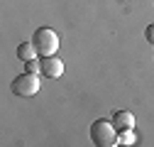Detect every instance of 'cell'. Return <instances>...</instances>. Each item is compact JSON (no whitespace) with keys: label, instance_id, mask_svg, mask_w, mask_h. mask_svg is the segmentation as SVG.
<instances>
[{"label":"cell","instance_id":"cell-1","mask_svg":"<svg viewBox=\"0 0 154 147\" xmlns=\"http://www.w3.org/2000/svg\"><path fill=\"white\" fill-rule=\"evenodd\" d=\"M91 140L93 145H98V147H115V145H120L118 142V127L112 125V120H95L91 125Z\"/></svg>","mask_w":154,"mask_h":147},{"label":"cell","instance_id":"cell-2","mask_svg":"<svg viewBox=\"0 0 154 147\" xmlns=\"http://www.w3.org/2000/svg\"><path fill=\"white\" fill-rule=\"evenodd\" d=\"M32 44L37 49V54H42V57H54L56 49H59V34L49 27H39L34 30L32 34Z\"/></svg>","mask_w":154,"mask_h":147},{"label":"cell","instance_id":"cell-3","mask_svg":"<svg viewBox=\"0 0 154 147\" xmlns=\"http://www.w3.org/2000/svg\"><path fill=\"white\" fill-rule=\"evenodd\" d=\"M39 79H37V74H20V76H15L10 88H12V93L15 96H20V98H32L37 91H39Z\"/></svg>","mask_w":154,"mask_h":147},{"label":"cell","instance_id":"cell-4","mask_svg":"<svg viewBox=\"0 0 154 147\" xmlns=\"http://www.w3.org/2000/svg\"><path fill=\"white\" fill-rule=\"evenodd\" d=\"M39 64H42V74L47 79H59L64 74V64H61V59H56V54L54 57H42Z\"/></svg>","mask_w":154,"mask_h":147},{"label":"cell","instance_id":"cell-5","mask_svg":"<svg viewBox=\"0 0 154 147\" xmlns=\"http://www.w3.org/2000/svg\"><path fill=\"white\" fill-rule=\"evenodd\" d=\"M112 125L120 130H132L134 127V115L130 113V110H118V113H112Z\"/></svg>","mask_w":154,"mask_h":147},{"label":"cell","instance_id":"cell-6","mask_svg":"<svg viewBox=\"0 0 154 147\" xmlns=\"http://www.w3.org/2000/svg\"><path fill=\"white\" fill-rule=\"evenodd\" d=\"M17 59H20V61H32V59H37L34 44H32V42H22L20 47H17Z\"/></svg>","mask_w":154,"mask_h":147},{"label":"cell","instance_id":"cell-7","mask_svg":"<svg viewBox=\"0 0 154 147\" xmlns=\"http://www.w3.org/2000/svg\"><path fill=\"white\" fill-rule=\"evenodd\" d=\"M118 142H120V145H134V142H137V137H134V133H132V130H120Z\"/></svg>","mask_w":154,"mask_h":147},{"label":"cell","instance_id":"cell-8","mask_svg":"<svg viewBox=\"0 0 154 147\" xmlns=\"http://www.w3.org/2000/svg\"><path fill=\"white\" fill-rule=\"evenodd\" d=\"M25 69L29 74H37V71H42V64H39V59H32V61H25Z\"/></svg>","mask_w":154,"mask_h":147},{"label":"cell","instance_id":"cell-9","mask_svg":"<svg viewBox=\"0 0 154 147\" xmlns=\"http://www.w3.org/2000/svg\"><path fill=\"white\" fill-rule=\"evenodd\" d=\"M144 37H147V42H149V44H154V22L144 30Z\"/></svg>","mask_w":154,"mask_h":147}]
</instances>
